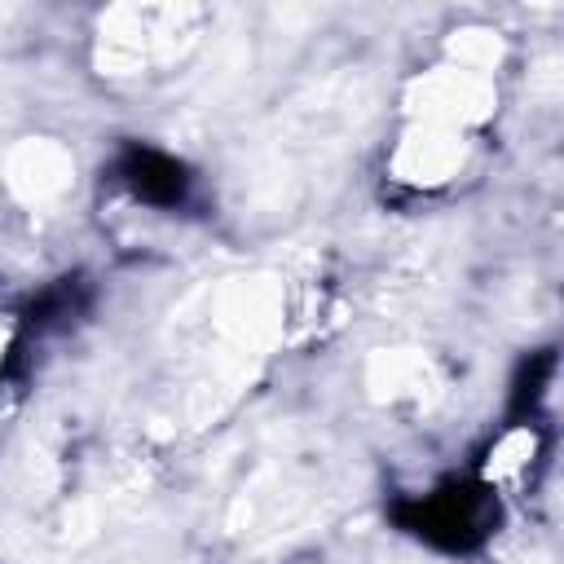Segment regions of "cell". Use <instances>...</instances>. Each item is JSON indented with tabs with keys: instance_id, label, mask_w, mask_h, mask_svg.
Instances as JSON below:
<instances>
[{
	"instance_id": "obj_2",
	"label": "cell",
	"mask_w": 564,
	"mask_h": 564,
	"mask_svg": "<svg viewBox=\"0 0 564 564\" xmlns=\"http://www.w3.org/2000/svg\"><path fill=\"white\" fill-rule=\"evenodd\" d=\"M123 176L141 198H154V203H176L185 194L181 163H172L167 154H154V150H132L123 163Z\"/></svg>"
},
{
	"instance_id": "obj_1",
	"label": "cell",
	"mask_w": 564,
	"mask_h": 564,
	"mask_svg": "<svg viewBox=\"0 0 564 564\" xmlns=\"http://www.w3.org/2000/svg\"><path fill=\"white\" fill-rule=\"evenodd\" d=\"M494 516H498V502L485 485H445V489H432L401 511L410 533H419L445 551L476 546L489 533Z\"/></svg>"
}]
</instances>
